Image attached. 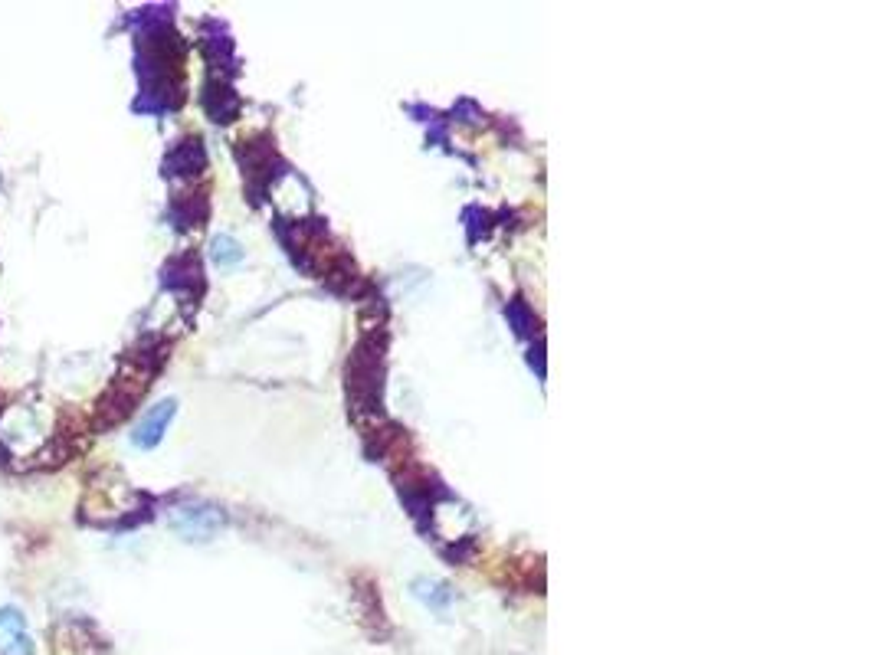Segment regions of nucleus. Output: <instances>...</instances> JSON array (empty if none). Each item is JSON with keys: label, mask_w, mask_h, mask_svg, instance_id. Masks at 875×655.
Here are the masks:
<instances>
[{"label": "nucleus", "mask_w": 875, "mask_h": 655, "mask_svg": "<svg viewBox=\"0 0 875 655\" xmlns=\"http://www.w3.org/2000/svg\"><path fill=\"white\" fill-rule=\"evenodd\" d=\"M0 655H33V646H30V636L23 633H10V639L0 646Z\"/></svg>", "instance_id": "obj_3"}, {"label": "nucleus", "mask_w": 875, "mask_h": 655, "mask_svg": "<svg viewBox=\"0 0 875 655\" xmlns=\"http://www.w3.org/2000/svg\"><path fill=\"white\" fill-rule=\"evenodd\" d=\"M210 256H214L217 266H236V262L243 259V249H240V243H236V240H230V236H217Z\"/></svg>", "instance_id": "obj_2"}, {"label": "nucleus", "mask_w": 875, "mask_h": 655, "mask_svg": "<svg viewBox=\"0 0 875 655\" xmlns=\"http://www.w3.org/2000/svg\"><path fill=\"white\" fill-rule=\"evenodd\" d=\"M174 413H177V403L174 400H161L155 410L151 413H145V420L138 423V430H135V446L138 449H155L161 439H164V433H168V423L174 420Z\"/></svg>", "instance_id": "obj_1"}, {"label": "nucleus", "mask_w": 875, "mask_h": 655, "mask_svg": "<svg viewBox=\"0 0 875 655\" xmlns=\"http://www.w3.org/2000/svg\"><path fill=\"white\" fill-rule=\"evenodd\" d=\"M0 626L10 629V633H23V616L14 610V606H7V610H0Z\"/></svg>", "instance_id": "obj_4"}]
</instances>
